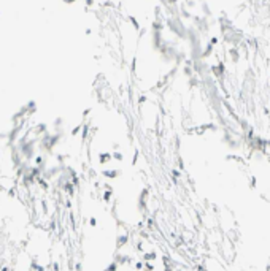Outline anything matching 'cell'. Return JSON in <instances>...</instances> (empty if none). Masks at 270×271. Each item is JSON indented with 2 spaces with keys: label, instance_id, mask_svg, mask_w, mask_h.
<instances>
[{
  "label": "cell",
  "instance_id": "obj_9",
  "mask_svg": "<svg viewBox=\"0 0 270 271\" xmlns=\"http://www.w3.org/2000/svg\"><path fill=\"white\" fill-rule=\"evenodd\" d=\"M191 271H195V269H191Z\"/></svg>",
  "mask_w": 270,
  "mask_h": 271
},
{
  "label": "cell",
  "instance_id": "obj_2",
  "mask_svg": "<svg viewBox=\"0 0 270 271\" xmlns=\"http://www.w3.org/2000/svg\"><path fill=\"white\" fill-rule=\"evenodd\" d=\"M130 241V235L129 233H121V235H116V248L118 249H122L126 248Z\"/></svg>",
  "mask_w": 270,
  "mask_h": 271
},
{
  "label": "cell",
  "instance_id": "obj_8",
  "mask_svg": "<svg viewBox=\"0 0 270 271\" xmlns=\"http://www.w3.org/2000/svg\"><path fill=\"white\" fill-rule=\"evenodd\" d=\"M146 222H148V224H146V225H148V228H153V227H154V222H153V219H148V220H146Z\"/></svg>",
  "mask_w": 270,
  "mask_h": 271
},
{
  "label": "cell",
  "instance_id": "obj_5",
  "mask_svg": "<svg viewBox=\"0 0 270 271\" xmlns=\"http://www.w3.org/2000/svg\"><path fill=\"white\" fill-rule=\"evenodd\" d=\"M111 197H113V190L103 189V192H102V200H103L105 203H110V202H111Z\"/></svg>",
  "mask_w": 270,
  "mask_h": 271
},
{
  "label": "cell",
  "instance_id": "obj_6",
  "mask_svg": "<svg viewBox=\"0 0 270 271\" xmlns=\"http://www.w3.org/2000/svg\"><path fill=\"white\" fill-rule=\"evenodd\" d=\"M143 268H145V262L143 260H137L135 262V269L137 271H143Z\"/></svg>",
  "mask_w": 270,
  "mask_h": 271
},
{
  "label": "cell",
  "instance_id": "obj_4",
  "mask_svg": "<svg viewBox=\"0 0 270 271\" xmlns=\"http://www.w3.org/2000/svg\"><path fill=\"white\" fill-rule=\"evenodd\" d=\"M141 260L143 262H156L157 260V254L156 251H150V252H141Z\"/></svg>",
  "mask_w": 270,
  "mask_h": 271
},
{
  "label": "cell",
  "instance_id": "obj_3",
  "mask_svg": "<svg viewBox=\"0 0 270 271\" xmlns=\"http://www.w3.org/2000/svg\"><path fill=\"white\" fill-rule=\"evenodd\" d=\"M102 176L107 178V179H116V178L121 176V170H114V168H111V170H103V171H102Z\"/></svg>",
  "mask_w": 270,
  "mask_h": 271
},
{
  "label": "cell",
  "instance_id": "obj_1",
  "mask_svg": "<svg viewBox=\"0 0 270 271\" xmlns=\"http://www.w3.org/2000/svg\"><path fill=\"white\" fill-rule=\"evenodd\" d=\"M148 197H150V189L143 187V189L140 190V193H138V198H137V208H138L140 211H145L146 208H148V206H146Z\"/></svg>",
  "mask_w": 270,
  "mask_h": 271
},
{
  "label": "cell",
  "instance_id": "obj_7",
  "mask_svg": "<svg viewBox=\"0 0 270 271\" xmlns=\"http://www.w3.org/2000/svg\"><path fill=\"white\" fill-rule=\"evenodd\" d=\"M89 225H91V227H97V219H95V217H91V219H89Z\"/></svg>",
  "mask_w": 270,
  "mask_h": 271
}]
</instances>
